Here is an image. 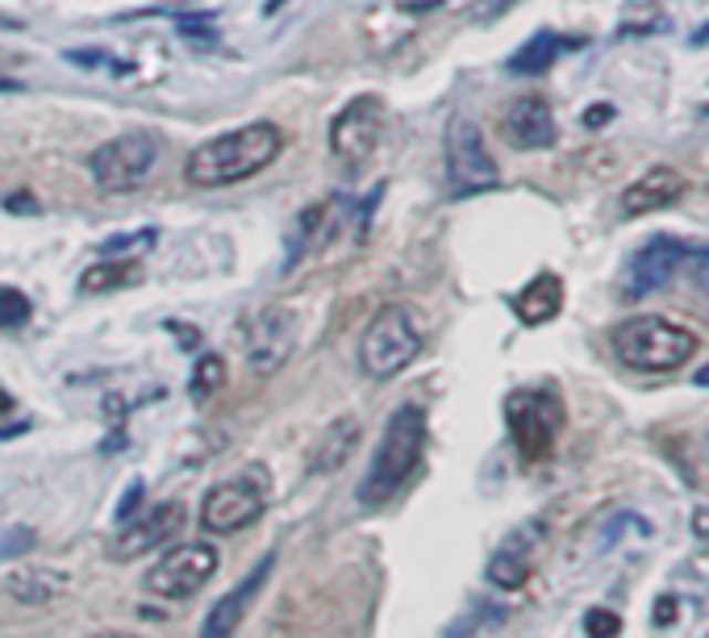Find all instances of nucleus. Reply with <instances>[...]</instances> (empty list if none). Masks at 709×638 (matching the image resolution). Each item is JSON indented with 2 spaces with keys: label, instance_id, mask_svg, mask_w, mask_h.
<instances>
[{
  "label": "nucleus",
  "instance_id": "nucleus-31",
  "mask_svg": "<svg viewBox=\"0 0 709 638\" xmlns=\"http://www.w3.org/2000/svg\"><path fill=\"white\" fill-rule=\"evenodd\" d=\"M143 493H146L143 480H134V484L126 489V496H122V505H117V522H122V526H129V517H134V510L143 505Z\"/></svg>",
  "mask_w": 709,
  "mask_h": 638
},
{
  "label": "nucleus",
  "instance_id": "nucleus-30",
  "mask_svg": "<svg viewBox=\"0 0 709 638\" xmlns=\"http://www.w3.org/2000/svg\"><path fill=\"white\" fill-rule=\"evenodd\" d=\"M67 59L80 63V67H113V72H126L122 63H113L110 51H67Z\"/></svg>",
  "mask_w": 709,
  "mask_h": 638
},
{
  "label": "nucleus",
  "instance_id": "nucleus-13",
  "mask_svg": "<svg viewBox=\"0 0 709 638\" xmlns=\"http://www.w3.org/2000/svg\"><path fill=\"white\" fill-rule=\"evenodd\" d=\"M184 526V505L180 501H164V505H155V510L146 513L138 526H122V534L113 538V559L117 564H126L134 555H146V551L164 547L167 538Z\"/></svg>",
  "mask_w": 709,
  "mask_h": 638
},
{
  "label": "nucleus",
  "instance_id": "nucleus-34",
  "mask_svg": "<svg viewBox=\"0 0 709 638\" xmlns=\"http://www.w3.org/2000/svg\"><path fill=\"white\" fill-rule=\"evenodd\" d=\"M614 117V109L609 105H593V109H584V126H593V129H601L605 122Z\"/></svg>",
  "mask_w": 709,
  "mask_h": 638
},
{
  "label": "nucleus",
  "instance_id": "nucleus-3",
  "mask_svg": "<svg viewBox=\"0 0 709 638\" xmlns=\"http://www.w3.org/2000/svg\"><path fill=\"white\" fill-rule=\"evenodd\" d=\"M614 355L635 372H676L697 355V334L668 317H626L609 334Z\"/></svg>",
  "mask_w": 709,
  "mask_h": 638
},
{
  "label": "nucleus",
  "instance_id": "nucleus-36",
  "mask_svg": "<svg viewBox=\"0 0 709 638\" xmlns=\"http://www.w3.org/2000/svg\"><path fill=\"white\" fill-rule=\"evenodd\" d=\"M672 614H676L672 597H664V602L655 605V621H659V626H672Z\"/></svg>",
  "mask_w": 709,
  "mask_h": 638
},
{
  "label": "nucleus",
  "instance_id": "nucleus-17",
  "mask_svg": "<svg viewBox=\"0 0 709 638\" xmlns=\"http://www.w3.org/2000/svg\"><path fill=\"white\" fill-rule=\"evenodd\" d=\"M539 534L543 526L539 522H530V526L513 530L510 538L497 547V555L489 559V581L497 588H522L530 581V564H534V543H539Z\"/></svg>",
  "mask_w": 709,
  "mask_h": 638
},
{
  "label": "nucleus",
  "instance_id": "nucleus-20",
  "mask_svg": "<svg viewBox=\"0 0 709 638\" xmlns=\"http://www.w3.org/2000/svg\"><path fill=\"white\" fill-rule=\"evenodd\" d=\"M355 447H359V421L355 418L330 421L326 430L317 435V442L310 447V472L313 475L338 472L346 459L355 456Z\"/></svg>",
  "mask_w": 709,
  "mask_h": 638
},
{
  "label": "nucleus",
  "instance_id": "nucleus-19",
  "mask_svg": "<svg viewBox=\"0 0 709 638\" xmlns=\"http://www.w3.org/2000/svg\"><path fill=\"white\" fill-rule=\"evenodd\" d=\"M510 305L522 326H546V322H555L560 310H564V280L551 272L534 275L526 289L513 296Z\"/></svg>",
  "mask_w": 709,
  "mask_h": 638
},
{
  "label": "nucleus",
  "instance_id": "nucleus-32",
  "mask_svg": "<svg viewBox=\"0 0 709 638\" xmlns=\"http://www.w3.org/2000/svg\"><path fill=\"white\" fill-rule=\"evenodd\" d=\"M513 4H518V0H480V4L472 9V18L476 21H497L501 13H510Z\"/></svg>",
  "mask_w": 709,
  "mask_h": 638
},
{
  "label": "nucleus",
  "instance_id": "nucleus-23",
  "mask_svg": "<svg viewBox=\"0 0 709 638\" xmlns=\"http://www.w3.org/2000/svg\"><path fill=\"white\" fill-rule=\"evenodd\" d=\"M143 280V268L138 259H101L96 268L80 275V289L84 292H117V289H129Z\"/></svg>",
  "mask_w": 709,
  "mask_h": 638
},
{
  "label": "nucleus",
  "instance_id": "nucleus-5",
  "mask_svg": "<svg viewBox=\"0 0 709 638\" xmlns=\"http://www.w3.org/2000/svg\"><path fill=\"white\" fill-rule=\"evenodd\" d=\"M505 426L522 459L539 463L551 456L555 438L564 430V401L551 388H518L505 397Z\"/></svg>",
  "mask_w": 709,
  "mask_h": 638
},
{
  "label": "nucleus",
  "instance_id": "nucleus-26",
  "mask_svg": "<svg viewBox=\"0 0 709 638\" xmlns=\"http://www.w3.org/2000/svg\"><path fill=\"white\" fill-rule=\"evenodd\" d=\"M176 30H180L188 42L197 46H213L218 42V30H213V13H176Z\"/></svg>",
  "mask_w": 709,
  "mask_h": 638
},
{
  "label": "nucleus",
  "instance_id": "nucleus-28",
  "mask_svg": "<svg viewBox=\"0 0 709 638\" xmlns=\"http://www.w3.org/2000/svg\"><path fill=\"white\" fill-rule=\"evenodd\" d=\"M150 247H155V230H143V234H117L101 247V255L105 259H134V255H143V251H150Z\"/></svg>",
  "mask_w": 709,
  "mask_h": 638
},
{
  "label": "nucleus",
  "instance_id": "nucleus-22",
  "mask_svg": "<svg viewBox=\"0 0 709 638\" xmlns=\"http://www.w3.org/2000/svg\"><path fill=\"white\" fill-rule=\"evenodd\" d=\"M567 46H576V38H560L551 34V30H543V34H534L518 51V55L510 59V72L513 75H543L551 72V63L560 59V51H567Z\"/></svg>",
  "mask_w": 709,
  "mask_h": 638
},
{
  "label": "nucleus",
  "instance_id": "nucleus-16",
  "mask_svg": "<svg viewBox=\"0 0 709 638\" xmlns=\"http://www.w3.org/2000/svg\"><path fill=\"white\" fill-rule=\"evenodd\" d=\"M268 576H272V555L268 559H259V567L247 576V581L238 584L234 593H226L209 614H205V626H200V638H230L238 630V621L247 618V609H251V602L259 597V588L268 584Z\"/></svg>",
  "mask_w": 709,
  "mask_h": 638
},
{
  "label": "nucleus",
  "instance_id": "nucleus-15",
  "mask_svg": "<svg viewBox=\"0 0 709 638\" xmlns=\"http://www.w3.org/2000/svg\"><path fill=\"white\" fill-rule=\"evenodd\" d=\"M685 176L676 167H651L647 176H638L626 192H622V213L626 218H643V213H659L685 197Z\"/></svg>",
  "mask_w": 709,
  "mask_h": 638
},
{
  "label": "nucleus",
  "instance_id": "nucleus-1",
  "mask_svg": "<svg viewBox=\"0 0 709 638\" xmlns=\"http://www.w3.org/2000/svg\"><path fill=\"white\" fill-rule=\"evenodd\" d=\"M284 150V134L272 122H251L242 129L218 134L209 143H200L188 164H184V180L192 188H230L259 176L263 167L275 164V155Z\"/></svg>",
  "mask_w": 709,
  "mask_h": 638
},
{
  "label": "nucleus",
  "instance_id": "nucleus-29",
  "mask_svg": "<svg viewBox=\"0 0 709 638\" xmlns=\"http://www.w3.org/2000/svg\"><path fill=\"white\" fill-rule=\"evenodd\" d=\"M584 635L588 638H618L622 618L614 614V609H588V614H584Z\"/></svg>",
  "mask_w": 709,
  "mask_h": 638
},
{
  "label": "nucleus",
  "instance_id": "nucleus-11",
  "mask_svg": "<svg viewBox=\"0 0 709 638\" xmlns=\"http://www.w3.org/2000/svg\"><path fill=\"white\" fill-rule=\"evenodd\" d=\"M296 343V317L284 305L263 310L256 322H247V364L256 376H272L275 367H284Z\"/></svg>",
  "mask_w": 709,
  "mask_h": 638
},
{
  "label": "nucleus",
  "instance_id": "nucleus-18",
  "mask_svg": "<svg viewBox=\"0 0 709 638\" xmlns=\"http://www.w3.org/2000/svg\"><path fill=\"white\" fill-rule=\"evenodd\" d=\"M346 213H351V201H346V197H326V201L310 205V209L301 213V247H292L289 268L301 255H310V251H322V247H330V242L338 238V230H343Z\"/></svg>",
  "mask_w": 709,
  "mask_h": 638
},
{
  "label": "nucleus",
  "instance_id": "nucleus-25",
  "mask_svg": "<svg viewBox=\"0 0 709 638\" xmlns=\"http://www.w3.org/2000/svg\"><path fill=\"white\" fill-rule=\"evenodd\" d=\"M30 313H34V305H30V296L21 289H0V330H21L25 322H30Z\"/></svg>",
  "mask_w": 709,
  "mask_h": 638
},
{
  "label": "nucleus",
  "instance_id": "nucleus-7",
  "mask_svg": "<svg viewBox=\"0 0 709 638\" xmlns=\"http://www.w3.org/2000/svg\"><path fill=\"white\" fill-rule=\"evenodd\" d=\"M155 164H159V143H155V134H146V129L122 134V138L96 146L88 155L92 180L101 184L105 192H129V188H138V184L155 171Z\"/></svg>",
  "mask_w": 709,
  "mask_h": 638
},
{
  "label": "nucleus",
  "instance_id": "nucleus-33",
  "mask_svg": "<svg viewBox=\"0 0 709 638\" xmlns=\"http://www.w3.org/2000/svg\"><path fill=\"white\" fill-rule=\"evenodd\" d=\"M692 275H697V289L709 296V251H701V255L692 259Z\"/></svg>",
  "mask_w": 709,
  "mask_h": 638
},
{
  "label": "nucleus",
  "instance_id": "nucleus-35",
  "mask_svg": "<svg viewBox=\"0 0 709 638\" xmlns=\"http://www.w3.org/2000/svg\"><path fill=\"white\" fill-rule=\"evenodd\" d=\"M4 209H13V213H38V201L30 197V192H18V197H9V201H4Z\"/></svg>",
  "mask_w": 709,
  "mask_h": 638
},
{
  "label": "nucleus",
  "instance_id": "nucleus-27",
  "mask_svg": "<svg viewBox=\"0 0 709 638\" xmlns=\"http://www.w3.org/2000/svg\"><path fill=\"white\" fill-rule=\"evenodd\" d=\"M34 547H38V530L0 526V564H4V559H18V555H30Z\"/></svg>",
  "mask_w": 709,
  "mask_h": 638
},
{
  "label": "nucleus",
  "instance_id": "nucleus-40",
  "mask_svg": "<svg viewBox=\"0 0 709 638\" xmlns=\"http://www.w3.org/2000/svg\"><path fill=\"white\" fill-rule=\"evenodd\" d=\"M18 88V84H13V80H4V75H0V92H13Z\"/></svg>",
  "mask_w": 709,
  "mask_h": 638
},
{
  "label": "nucleus",
  "instance_id": "nucleus-38",
  "mask_svg": "<svg viewBox=\"0 0 709 638\" xmlns=\"http://www.w3.org/2000/svg\"><path fill=\"white\" fill-rule=\"evenodd\" d=\"M88 638H138V635H126V630H101V635H88Z\"/></svg>",
  "mask_w": 709,
  "mask_h": 638
},
{
  "label": "nucleus",
  "instance_id": "nucleus-9",
  "mask_svg": "<svg viewBox=\"0 0 709 638\" xmlns=\"http://www.w3.org/2000/svg\"><path fill=\"white\" fill-rule=\"evenodd\" d=\"M384 122H388V109H384L380 96H355L330 122V150H334V159H343L351 171H359L372 159V150L380 146Z\"/></svg>",
  "mask_w": 709,
  "mask_h": 638
},
{
  "label": "nucleus",
  "instance_id": "nucleus-12",
  "mask_svg": "<svg viewBox=\"0 0 709 638\" xmlns=\"http://www.w3.org/2000/svg\"><path fill=\"white\" fill-rule=\"evenodd\" d=\"M689 255V247L680 238L659 234L651 242H643L630 263H626V292L630 296H647V292H659L672 284V275L680 272V263Z\"/></svg>",
  "mask_w": 709,
  "mask_h": 638
},
{
  "label": "nucleus",
  "instance_id": "nucleus-8",
  "mask_svg": "<svg viewBox=\"0 0 709 638\" xmlns=\"http://www.w3.org/2000/svg\"><path fill=\"white\" fill-rule=\"evenodd\" d=\"M221 555L218 547L209 543H184V547H171L159 559V564L146 572V593L150 597H164V602H184L200 593L205 584L218 576Z\"/></svg>",
  "mask_w": 709,
  "mask_h": 638
},
{
  "label": "nucleus",
  "instance_id": "nucleus-14",
  "mask_svg": "<svg viewBox=\"0 0 709 638\" xmlns=\"http://www.w3.org/2000/svg\"><path fill=\"white\" fill-rule=\"evenodd\" d=\"M501 134L518 150H543L555 143V113L543 96H518L501 117Z\"/></svg>",
  "mask_w": 709,
  "mask_h": 638
},
{
  "label": "nucleus",
  "instance_id": "nucleus-39",
  "mask_svg": "<svg viewBox=\"0 0 709 638\" xmlns=\"http://www.w3.org/2000/svg\"><path fill=\"white\" fill-rule=\"evenodd\" d=\"M692 380H697V388H709V367H701V372H697Z\"/></svg>",
  "mask_w": 709,
  "mask_h": 638
},
{
  "label": "nucleus",
  "instance_id": "nucleus-6",
  "mask_svg": "<svg viewBox=\"0 0 709 638\" xmlns=\"http://www.w3.org/2000/svg\"><path fill=\"white\" fill-rule=\"evenodd\" d=\"M447 180H451V197H476V192H489L501 184V171L484 146V134L463 113H455L447 122Z\"/></svg>",
  "mask_w": 709,
  "mask_h": 638
},
{
  "label": "nucleus",
  "instance_id": "nucleus-4",
  "mask_svg": "<svg viewBox=\"0 0 709 638\" xmlns=\"http://www.w3.org/2000/svg\"><path fill=\"white\" fill-rule=\"evenodd\" d=\"M421 343H426V334H421L418 313L405 310V305H384L359 334V367L372 380H393L397 372H405L418 359Z\"/></svg>",
  "mask_w": 709,
  "mask_h": 638
},
{
  "label": "nucleus",
  "instance_id": "nucleus-37",
  "mask_svg": "<svg viewBox=\"0 0 709 638\" xmlns=\"http://www.w3.org/2000/svg\"><path fill=\"white\" fill-rule=\"evenodd\" d=\"M692 534H697V538H709V510H697V517H692Z\"/></svg>",
  "mask_w": 709,
  "mask_h": 638
},
{
  "label": "nucleus",
  "instance_id": "nucleus-41",
  "mask_svg": "<svg viewBox=\"0 0 709 638\" xmlns=\"http://www.w3.org/2000/svg\"><path fill=\"white\" fill-rule=\"evenodd\" d=\"M9 405H13L9 401V393H0V409H9Z\"/></svg>",
  "mask_w": 709,
  "mask_h": 638
},
{
  "label": "nucleus",
  "instance_id": "nucleus-10",
  "mask_svg": "<svg viewBox=\"0 0 709 638\" xmlns=\"http://www.w3.org/2000/svg\"><path fill=\"white\" fill-rule=\"evenodd\" d=\"M263 510H268L263 489L247 484V480H221L200 501V526L221 538V534H238L251 522H259Z\"/></svg>",
  "mask_w": 709,
  "mask_h": 638
},
{
  "label": "nucleus",
  "instance_id": "nucleus-24",
  "mask_svg": "<svg viewBox=\"0 0 709 638\" xmlns=\"http://www.w3.org/2000/svg\"><path fill=\"white\" fill-rule=\"evenodd\" d=\"M221 384H226V359L221 355H213V351H205L197 359V367H192V397H213Z\"/></svg>",
  "mask_w": 709,
  "mask_h": 638
},
{
  "label": "nucleus",
  "instance_id": "nucleus-21",
  "mask_svg": "<svg viewBox=\"0 0 709 638\" xmlns=\"http://www.w3.org/2000/svg\"><path fill=\"white\" fill-rule=\"evenodd\" d=\"M67 576L59 567H46V564H30V567H18L9 576V597L21 605H51L67 593Z\"/></svg>",
  "mask_w": 709,
  "mask_h": 638
},
{
  "label": "nucleus",
  "instance_id": "nucleus-2",
  "mask_svg": "<svg viewBox=\"0 0 709 638\" xmlns=\"http://www.w3.org/2000/svg\"><path fill=\"white\" fill-rule=\"evenodd\" d=\"M421 451H426V414L418 405H400L393 418L384 421V435L372 451L364 480H359V505L380 510L405 489V480L418 472Z\"/></svg>",
  "mask_w": 709,
  "mask_h": 638
}]
</instances>
